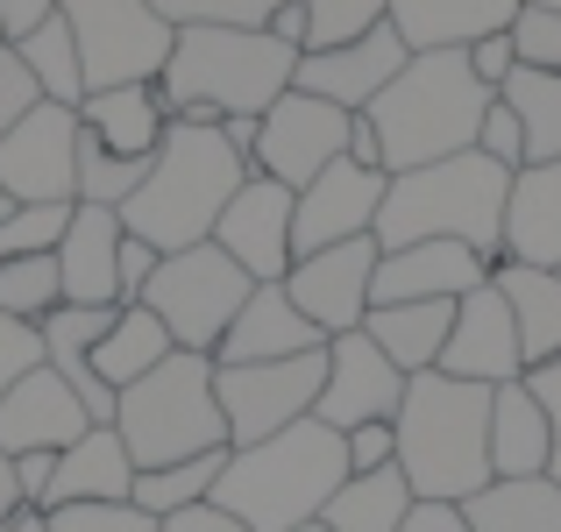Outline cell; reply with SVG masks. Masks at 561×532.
I'll return each mask as SVG.
<instances>
[{"instance_id":"6da1fadb","label":"cell","mask_w":561,"mask_h":532,"mask_svg":"<svg viewBox=\"0 0 561 532\" xmlns=\"http://www.w3.org/2000/svg\"><path fill=\"white\" fill-rule=\"evenodd\" d=\"M356 476L348 469V433L320 419H299L256 448H228V469L214 483V505L249 532H306L334 505V490Z\"/></svg>"},{"instance_id":"7a4b0ae2","label":"cell","mask_w":561,"mask_h":532,"mask_svg":"<svg viewBox=\"0 0 561 532\" xmlns=\"http://www.w3.org/2000/svg\"><path fill=\"white\" fill-rule=\"evenodd\" d=\"M398 469H405L420 505H469L477 490H491V383L462 377H426L405 383L398 405Z\"/></svg>"},{"instance_id":"3957f363","label":"cell","mask_w":561,"mask_h":532,"mask_svg":"<svg viewBox=\"0 0 561 532\" xmlns=\"http://www.w3.org/2000/svg\"><path fill=\"white\" fill-rule=\"evenodd\" d=\"M299 79V50L277 43L271 28H179L171 65L157 79L171 122L220 128L234 114H271Z\"/></svg>"},{"instance_id":"277c9868","label":"cell","mask_w":561,"mask_h":532,"mask_svg":"<svg viewBox=\"0 0 561 532\" xmlns=\"http://www.w3.org/2000/svg\"><path fill=\"white\" fill-rule=\"evenodd\" d=\"M242 185H249V157H234L220 128L171 122L164 150L150 157V177L122 206V228L136 242H150L157 256H179V248L214 242L220 213H228V199Z\"/></svg>"},{"instance_id":"5b68a950","label":"cell","mask_w":561,"mask_h":532,"mask_svg":"<svg viewBox=\"0 0 561 532\" xmlns=\"http://www.w3.org/2000/svg\"><path fill=\"white\" fill-rule=\"evenodd\" d=\"M505 199H512V171L491 164L483 150L440 157V164H420V171H398L391 185H383L377 248L469 242L477 256L505 263Z\"/></svg>"},{"instance_id":"8992f818","label":"cell","mask_w":561,"mask_h":532,"mask_svg":"<svg viewBox=\"0 0 561 532\" xmlns=\"http://www.w3.org/2000/svg\"><path fill=\"white\" fill-rule=\"evenodd\" d=\"M491 100L497 93L469 71V50H420L370 107V128L383 142V171L398 177V171L477 150Z\"/></svg>"},{"instance_id":"52a82bcc","label":"cell","mask_w":561,"mask_h":532,"mask_svg":"<svg viewBox=\"0 0 561 532\" xmlns=\"http://www.w3.org/2000/svg\"><path fill=\"white\" fill-rule=\"evenodd\" d=\"M114 433H122L136 469H171V462H192V454H220L228 448V419H220V397H214V355L179 348L142 383H128L122 412H114Z\"/></svg>"},{"instance_id":"ba28073f","label":"cell","mask_w":561,"mask_h":532,"mask_svg":"<svg viewBox=\"0 0 561 532\" xmlns=\"http://www.w3.org/2000/svg\"><path fill=\"white\" fill-rule=\"evenodd\" d=\"M249 291H256V277H249L220 242H199V248H179V256L157 263L150 291H142L136 305H150L185 355H214L220 334L234 327V313L249 305Z\"/></svg>"},{"instance_id":"9c48e42d","label":"cell","mask_w":561,"mask_h":532,"mask_svg":"<svg viewBox=\"0 0 561 532\" xmlns=\"http://www.w3.org/2000/svg\"><path fill=\"white\" fill-rule=\"evenodd\" d=\"M57 14L71 22V43H79L85 93H107V85H157L164 79L179 28H171L150 0H57Z\"/></svg>"},{"instance_id":"30bf717a","label":"cell","mask_w":561,"mask_h":532,"mask_svg":"<svg viewBox=\"0 0 561 532\" xmlns=\"http://www.w3.org/2000/svg\"><path fill=\"white\" fill-rule=\"evenodd\" d=\"M320 383H328V348L285 355V362H242V369L214 362V397H220V419H228V448H256V440L313 419Z\"/></svg>"},{"instance_id":"8fae6325","label":"cell","mask_w":561,"mask_h":532,"mask_svg":"<svg viewBox=\"0 0 561 532\" xmlns=\"http://www.w3.org/2000/svg\"><path fill=\"white\" fill-rule=\"evenodd\" d=\"M0 192L14 206H79V107L36 100L0 136Z\"/></svg>"},{"instance_id":"7c38bea8","label":"cell","mask_w":561,"mask_h":532,"mask_svg":"<svg viewBox=\"0 0 561 532\" xmlns=\"http://www.w3.org/2000/svg\"><path fill=\"white\" fill-rule=\"evenodd\" d=\"M348 128H356V114H342L334 100H313V93L291 85V93L263 114L249 171H263V177H277V185L299 192V185H313L328 164L348 157Z\"/></svg>"},{"instance_id":"4fadbf2b","label":"cell","mask_w":561,"mask_h":532,"mask_svg":"<svg viewBox=\"0 0 561 532\" xmlns=\"http://www.w3.org/2000/svg\"><path fill=\"white\" fill-rule=\"evenodd\" d=\"M405 369L383 355L370 334H334L328 342V383H320V405L313 419L334 426V433H356V426L370 419H398V405H405Z\"/></svg>"},{"instance_id":"5bb4252c","label":"cell","mask_w":561,"mask_h":532,"mask_svg":"<svg viewBox=\"0 0 561 532\" xmlns=\"http://www.w3.org/2000/svg\"><path fill=\"white\" fill-rule=\"evenodd\" d=\"M377 234H363V242H334L320 248V256H299L285 277L291 305H299L306 320H313L320 334H356L363 320H370V285H377Z\"/></svg>"},{"instance_id":"9a60e30c","label":"cell","mask_w":561,"mask_h":532,"mask_svg":"<svg viewBox=\"0 0 561 532\" xmlns=\"http://www.w3.org/2000/svg\"><path fill=\"white\" fill-rule=\"evenodd\" d=\"M291 206H299L291 185L249 171V185L228 199V213H220V228H214V242L228 248L256 285H285L291 263H299V248H291Z\"/></svg>"},{"instance_id":"2e32d148","label":"cell","mask_w":561,"mask_h":532,"mask_svg":"<svg viewBox=\"0 0 561 532\" xmlns=\"http://www.w3.org/2000/svg\"><path fill=\"white\" fill-rule=\"evenodd\" d=\"M383 171H363V164H328L313 185H299V206H291V248L299 256H320L334 242H363L377 234V213H383Z\"/></svg>"},{"instance_id":"e0dca14e","label":"cell","mask_w":561,"mask_h":532,"mask_svg":"<svg viewBox=\"0 0 561 532\" xmlns=\"http://www.w3.org/2000/svg\"><path fill=\"white\" fill-rule=\"evenodd\" d=\"M405 65H412V50H405V36L391 28V14H383L370 36L342 43V50H306L291 85L313 93V100H334L342 114H370L377 100H383V85H391Z\"/></svg>"},{"instance_id":"ac0fdd59","label":"cell","mask_w":561,"mask_h":532,"mask_svg":"<svg viewBox=\"0 0 561 532\" xmlns=\"http://www.w3.org/2000/svg\"><path fill=\"white\" fill-rule=\"evenodd\" d=\"M440 377H462V383H519L526 377V348H519V320H512L497 277L483 291H469L455 305V327H448V348H440Z\"/></svg>"},{"instance_id":"d6986e66","label":"cell","mask_w":561,"mask_h":532,"mask_svg":"<svg viewBox=\"0 0 561 532\" xmlns=\"http://www.w3.org/2000/svg\"><path fill=\"white\" fill-rule=\"evenodd\" d=\"M497 277L491 256H477L469 242H412L377 256L370 305H412V299H469Z\"/></svg>"},{"instance_id":"ffe728a7","label":"cell","mask_w":561,"mask_h":532,"mask_svg":"<svg viewBox=\"0 0 561 532\" xmlns=\"http://www.w3.org/2000/svg\"><path fill=\"white\" fill-rule=\"evenodd\" d=\"M85 405L71 397V383L50 362L28 369L8 397H0V454H65L85 433Z\"/></svg>"},{"instance_id":"44dd1931","label":"cell","mask_w":561,"mask_h":532,"mask_svg":"<svg viewBox=\"0 0 561 532\" xmlns=\"http://www.w3.org/2000/svg\"><path fill=\"white\" fill-rule=\"evenodd\" d=\"M122 213L114 206H71V228L57 242L65 305H122Z\"/></svg>"},{"instance_id":"7402d4cb","label":"cell","mask_w":561,"mask_h":532,"mask_svg":"<svg viewBox=\"0 0 561 532\" xmlns=\"http://www.w3.org/2000/svg\"><path fill=\"white\" fill-rule=\"evenodd\" d=\"M328 348V334L313 327V320L291 305L285 285H256L249 291V305L234 313V327L220 334L214 362L220 369H242V362H285V355H320Z\"/></svg>"},{"instance_id":"603a6c76","label":"cell","mask_w":561,"mask_h":532,"mask_svg":"<svg viewBox=\"0 0 561 532\" xmlns=\"http://www.w3.org/2000/svg\"><path fill=\"white\" fill-rule=\"evenodd\" d=\"M526 0H391V28L405 36V50H469L483 36H505L519 22Z\"/></svg>"},{"instance_id":"cb8c5ba5","label":"cell","mask_w":561,"mask_h":532,"mask_svg":"<svg viewBox=\"0 0 561 532\" xmlns=\"http://www.w3.org/2000/svg\"><path fill=\"white\" fill-rule=\"evenodd\" d=\"M128 490H136V462H128L122 433H114V426H85V433L57 454L43 519L65 511V505H128Z\"/></svg>"},{"instance_id":"d4e9b609","label":"cell","mask_w":561,"mask_h":532,"mask_svg":"<svg viewBox=\"0 0 561 532\" xmlns=\"http://www.w3.org/2000/svg\"><path fill=\"white\" fill-rule=\"evenodd\" d=\"M505 263L561 270V157H554V164L512 171V199H505Z\"/></svg>"},{"instance_id":"484cf974","label":"cell","mask_w":561,"mask_h":532,"mask_svg":"<svg viewBox=\"0 0 561 532\" xmlns=\"http://www.w3.org/2000/svg\"><path fill=\"white\" fill-rule=\"evenodd\" d=\"M79 128L114 157H142L150 164L171 136V107L157 85H107V93H85L79 100Z\"/></svg>"},{"instance_id":"4316f807","label":"cell","mask_w":561,"mask_h":532,"mask_svg":"<svg viewBox=\"0 0 561 532\" xmlns=\"http://www.w3.org/2000/svg\"><path fill=\"white\" fill-rule=\"evenodd\" d=\"M554 462V433H548V412L540 397L519 383H497L491 391V476L497 483H526V476H548Z\"/></svg>"},{"instance_id":"83f0119b","label":"cell","mask_w":561,"mask_h":532,"mask_svg":"<svg viewBox=\"0 0 561 532\" xmlns=\"http://www.w3.org/2000/svg\"><path fill=\"white\" fill-rule=\"evenodd\" d=\"M455 305L462 299H412V305H370L363 334L391 355L405 377H426L440 369V348H448V327H455Z\"/></svg>"},{"instance_id":"f1b7e54d","label":"cell","mask_w":561,"mask_h":532,"mask_svg":"<svg viewBox=\"0 0 561 532\" xmlns=\"http://www.w3.org/2000/svg\"><path fill=\"white\" fill-rule=\"evenodd\" d=\"M497 291H505L512 320H519L526 369L554 362V355H561V277L534 270V263H497Z\"/></svg>"},{"instance_id":"f546056e","label":"cell","mask_w":561,"mask_h":532,"mask_svg":"<svg viewBox=\"0 0 561 532\" xmlns=\"http://www.w3.org/2000/svg\"><path fill=\"white\" fill-rule=\"evenodd\" d=\"M412 483H405V469H370V476H348L342 490H334V505L320 511V525L328 532H398L412 519Z\"/></svg>"},{"instance_id":"4dcf8cb0","label":"cell","mask_w":561,"mask_h":532,"mask_svg":"<svg viewBox=\"0 0 561 532\" xmlns=\"http://www.w3.org/2000/svg\"><path fill=\"white\" fill-rule=\"evenodd\" d=\"M171 355H179V342L164 334V320H157L150 305H122L114 327H107V342L93 348V369H100L107 391H128V383H142L157 362H171Z\"/></svg>"},{"instance_id":"1f68e13d","label":"cell","mask_w":561,"mask_h":532,"mask_svg":"<svg viewBox=\"0 0 561 532\" xmlns=\"http://www.w3.org/2000/svg\"><path fill=\"white\" fill-rule=\"evenodd\" d=\"M469 532H561V483L526 476V483H491L462 505Z\"/></svg>"},{"instance_id":"d6a6232c","label":"cell","mask_w":561,"mask_h":532,"mask_svg":"<svg viewBox=\"0 0 561 532\" xmlns=\"http://www.w3.org/2000/svg\"><path fill=\"white\" fill-rule=\"evenodd\" d=\"M8 50L22 57V71L36 79L43 100H57V107H79V100H85V65H79V43H71L65 14H50L43 28H28V36L8 43Z\"/></svg>"},{"instance_id":"836d02e7","label":"cell","mask_w":561,"mask_h":532,"mask_svg":"<svg viewBox=\"0 0 561 532\" xmlns=\"http://www.w3.org/2000/svg\"><path fill=\"white\" fill-rule=\"evenodd\" d=\"M497 100H505V107L519 114V128H526V164H554L561 157V71L519 65L505 85H497Z\"/></svg>"},{"instance_id":"e575fe53","label":"cell","mask_w":561,"mask_h":532,"mask_svg":"<svg viewBox=\"0 0 561 532\" xmlns=\"http://www.w3.org/2000/svg\"><path fill=\"white\" fill-rule=\"evenodd\" d=\"M220 469H228V448L220 454H192V462H171V469H136L128 505L150 511V519H179V511H192V505H214Z\"/></svg>"},{"instance_id":"d590c367","label":"cell","mask_w":561,"mask_h":532,"mask_svg":"<svg viewBox=\"0 0 561 532\" xmlns=\"http://www.w3.org/2000/svg\"><path fill=\"white\" fill-rule=\"evenodd\" d=\"M57 305H65L57 248H50V256H14V263H0V313H8V320H28V327H43Z\"/></svg>"},{"instance_id":"8d00e7d4","label":"cell","mask_w":561,"mask_h":532,"mask_svg":"<svg viewBox=\"0 0 561 532\" xmlns=\"http://www.w3.org/2000/svg\"><path fill=\"white\" fill-rule=\"evenodd\" d=\"M142 177H150L142 157H114V150H100V142L79 128V206H114V213H122V206L136 199Z\"/></svg>"},{"instance_id":"74e56055","label":"cell","mask_w":561,"mask_h":532,"mask_svg":"<svg viewBox=\"0 0 561 532\" xmlns=\"http://www.w3.org/2000/svg\"><path fill=\"white\" fill-rule=\"evenodd\" d=\"M114 313L122 305H57L50 320H43V362H93V348L107 342Z\"/></svg>"},{"instance_id":"f35d334b","label":"cell","mask_w":561,"mask_h":532,"mask_svg":"<svg viewBox=\"0 0 561 532\" xmlns=\"http://www.w3.org/2000/svg\"><path fill=\"white\" fill-rule=\"evenodd\" d=\"M306 8V50H342V43L370 36L391 0H299Z\"/></svg>"},{"instance_id":"ab89813d","label":"cell","mask_w":561,"mask_h":532,"mask_svg":"<svg viewBox=\"0 0 561 532\" xmlns=\"http://www.w3.org/2000/svg\"><path fill=\"white\" fill-rule=\"evenodd\" d=\"M171 28H271L285 0H150Z\"/></svg>"},{"instance_id":"60d3db41","label":"cell","mask_w":561,"mask_h":532,"mask_svg":"<svg viewBox=\"0 0 561 532\" xmlns=\"http://www.w3.org/2000/svg\"><path fill=\"white\" fill-rule=\"evenodd\" d=\"M512 50H519V65H534V71H561V14L519 8V22H512Z\"/></svg>"},{"instance_id":"b9f144b4","label":"cell","mask_w":561,"mask_h":532,"mask_svg":"<svg viewBox=\"0 0 561 532\" xmlns=\"http://www.w3.org/2000/svg\"><path fill=\"white\" fill-rule=\"evenodd\" d=\"M50 532H157V519L136 505H65L50 511Z\"/></svg>"},{"instance_id":"7bdbcfd3","label":"cell","mask_w":561,"mask_h":532,"mask_svg":"<svg viewBox=\"0 0 561 532\" xmlns=\"http://www.w3.org/2000/svg\"><path fill=\"white\" fill-rule=\"evenodd\" d=\"M28 369H43V334L28 327V320H8V313H0V397H8Z\"/></svg>"},{"instance_id":"ee69618b","label":"cell","mask_w":561,"mask_h":532,"mask_svg":"<svg viewBox=\"0 0 561 532\" xmlns=\"http://www.w3.org/2000/svg\"><path fill=\"white\" fill-rule=\"evenodd\" d=\"M477 150L491 157V164H505V171H526V128H519V114H512L505 100H491V114H483V136H477Z\"/></svg>"},{"instance_id":"f6af8a7d","label":"cell","mask_w":561,"mask_h":532,"mask_svg":"<svg viewBox=\"0 0 561 532\" xmlns=\"http://www.w3.org/2000/svg\"><path fill=\"white\" fill-rule=\"evenodd\" d=\"M36 100H43V93H36V79H28L22 57H14L8 43H0V136H8V128L22 122L28 107H36Z\"/></svg>"},{"instance_id":"bcb514c9","label":"cell","mask_w":561,"mask_h":532,"mask_svg":"<svg viewBox=\"0 0 561 532\" xmlns=\"http://www.w3.org/2000/svg\"><path fill=\"white\" fill-rule=\"evenodd\" d=\"M391 462H398V426L391 419H370V426H356V433H348V469H356V476L391 469Z\"/></svg>"},{"instance_id":"7dc6e473","label":"cell","mask_w":561,"mask_h":532,"mask_svg":"<svg viewBox=\"0 0 561 532\" xmlns=\"http://www.w3.org/2000/svg\"><path fill=\"white\" fill-rule=\"evenodd\" d=\"M526 391L540 397V412H548V433H554V462H548V476L561 483V355L554 362H534L526 369Z\"/></svg>"},{"instance_id":"c3c4849f","label":"cell","mask_w":561,"mask_h":532,"mask_svg":"<svg viewBox=\"0 0 561 532\" xmlns=\"http://www.w3.org/2000/svg\"><path fill=\"white\" fill-rule=\"evenodd\" d=\"M469 71H477V79L497 93V85H505L512 71H519V50H512V28H505V36H483V43H469Z\"/></svg>"},{"instance_id":"681fc988","label":"cell","mask_w":561,"mask_h":532,"mask_svg":"<svg viewBox=\"0 0 561 532\" xmlns=\"http://www.w3.org/2000/svg\"><path fill=\"white\" fill-rule=\"evenodd\" d=\"M157 263H164V256H157L150 242H136V234H128V242H122V305H136L142 291H150Z\"/></svg>"},{"instance_id":"f907efd6","label":"cell","mask_w":561,"mask_h":532,"mask_svg":"<svg viewBox=\"0 0 561 532\" xmlns=\"http://www.w3.org/2000/svg\"><path fill=\"white\" fill-rule=\"evenodd\" d=\"M50 476H57V454H14V483H22V505L28 511L50 505Z\"/></svg>"},{"instance_id":"816d5d0a","label":"cell","mask_w":561,"mask_h":532,"mask_svg":"<svg viewBox=\"0 0 561 532\" xmlns=\"http://www.w3.org/2000/svg\"><path fill=\"white\" fill-rule=\"evenodd\" d=\"M57 14V0H0V43H22L28 28H43Z\"/></svg>"},{"instance_id":"f5cc1de1","label":"cell","mask_w":561,"mask_h":532,"mask_svg":"<svg viewBox=\"0 0 561 532\" xmlns=\"http://www.w3.org/2000/svg\"><path fill=\"white\" fill-rule=\"evenodd\" d=\"M157 532H249V525L228 519L220 505H192V511H179V519H157Z\"/></svg>"},{"instance_id":"db71d44e","label":"cell","mask_w":561,"mask_h":532,"mask_svg":"<svg viewBox=\"0 0 561 532\" xmlns=\"http://www.w3.org/2000/svg\"><path fill=\"white\" fill-rule=\"evenodd\" d=\"M398 532H469V519H462V505H412V519Z\"/></svg>"},{"instance_id":"11a10c76","label":"cell","mask_w":561,"mask_h":532,"mask_svg":"<svg viewBox=\"0 0 561 532\" xmlns=\"http://www.w3.org/2000/svg\"><path fill=\"white\" fill-rule=\"evenodd\" d=\"M348 164H363V171H383V142H377L370 114H356V128H348ZM383 177H391V171H383Z\"/></svg>"},{"instance_id":"9f6ffc18","label":"cell","mask_w":561,"mask_h":532,"mask_svg":"<svg viewBox=\"0 0 561 532\" xmlns=\"http://www.w3.org/2000/svg\"><path fill=\"white\" fill-rule=\"evenodd\" d=\"M271 36H277V43H291V50L306 57V8H299V0H285V8L271 14Z\"/></svg>"},{"instance_id":"6f0895ef","label":"cell","mask_w":561,"mask_h":532,"mask_svg":"<svg viewBox=\"0 0 561 532\" xmlns=\"http://www.w3.org/2000/svg\"><path fill=\"white\" fill-rule=\"evenodd\" d=\"M22 483H14V454H0V525H14V519H22Z\"/></svg>"},{"instance_id":"680465c9","label":"cell","mask_w":561,"mask_h":532,"mask_svg":"<svg viewBox=\"0 0 561 532\" xmlns=\"http://www.w3.org/2000/svg\"><path fill=\"white\" fill-rule=\"evenodd\" d=\"M256 128H263L256 114H234V122H220V136H228L234 157H256Z\"/></svg>"},{"instance_id":"91938a15","label":"cell","mask_w":561,"mask_h":532,"mask_svg":"<svg viewBox=\"0 0 561 532\" xmlns=\"http://www.w3.org/2000/svg\"><path fill=\"white\" fill-rule=\"evenodd\" d=\"M0 532H50V519H43V511H22V519H14V525H0Z\"/></svg>"},{"instance_id":"94428289","label":"cell","mask_w":561,"mask_h":532,"mask_svg":"<svg viewBox=\"0 0 561 532\" xmlns=\"http://www.w3.org/2000/svg\"><path fill=\"white\" fill-rule=\"evenodd\" d=\"M526 8H548V14H561V0H526Z\"/></svg>"},{"instance_id":"6125c7cd","label":"cell","mask_w":561,"mask_h":532,"mask_svg":"<svg viewBox=\"0 0 561 532\" xmlns=\"http://www.w3.org/2000/svg\"><path fill=\"white\" fill-rule=\"evenodd\" d=\"M8 213H14V199H8V192H0V220H8Z\"/></svg>"},{"instance_id":"be15d7a7","label":"cell","mask_w":561,"mask_h":532,"mask_svg":"<svg viewBox=\"0 0 561 532\" xmlns=\"http://www.w3.org/2000/svg\"><path fill=\"white\" fill-rule=\"evenodd\" d=\"M306 532H328V525H306Z\"/></svg>"},{"instance_id":"e7e4bbea","label":"cell","mask_w":561,"mask_h":532,"mask_svg":"<svg viewBox=\"0 0 561 532\" xmlns=\"http://www.w3.org/2000/svg\"><path fill=\"white\" fill-rule=\"evenodd\" d=\"M554 277H561V270H554Z\"/></svg>"}]
</instances>
